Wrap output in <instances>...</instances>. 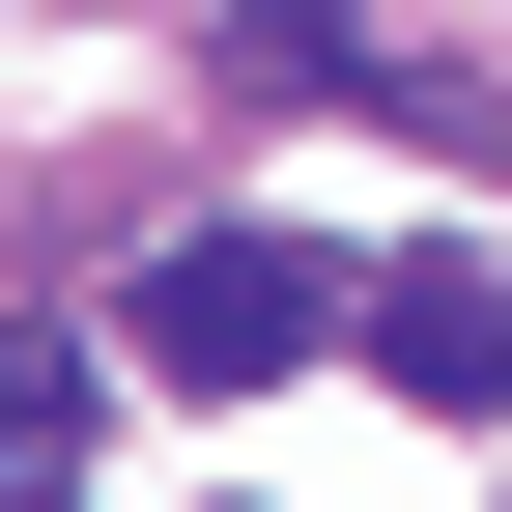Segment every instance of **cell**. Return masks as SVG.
<instances>
[{
  "label": "cell",
  "instance_id": "6da1fadb",
  "mask_svg": "<svg viewBox=\"0 0 512 512\" xmlns=\"http://www.w3.org/2000/svg\"><path fill=\"white\" fill-rule=\"evenodd\" d=\"M313 342H342V256H313V228H200L143 285V370H171V399H285Z\"/></svg>",
  "mask_w": 512,
  "mask_h": 512
},
{
  "label": "cell",
  "instance_id": "7a4b0ae2",
  "mask_svg": "<svg viewBox=\"0 0 512 512\" xmlns=\"http://www.w3.org/2000/svg\"><path fill=\"white\" fill-rule=\"evenodd\" d=\"M342 342L399 370L427 427H484V399H512V285H484V256H370V285H342Z\"/></svg>",
  "mask_w": 512,
  "mask_h": 512
},
{
  "label": "cell",
  "instance_id": "3957f363",
  "mask_svg": "<svg viewBox=\"0 0 512 512\" xmlns=\"http://www.w3.org/2000/svg\"><path fill=\"white\" fill-rule=\"evenodd\" d=\"M57 456H86V342L0 313V512H57Z\"/></svg>",
  "mask_w": 512,
  "mask_h": 512
}]
</instances>
